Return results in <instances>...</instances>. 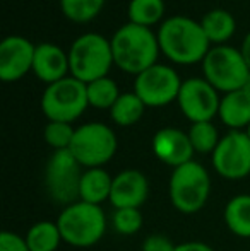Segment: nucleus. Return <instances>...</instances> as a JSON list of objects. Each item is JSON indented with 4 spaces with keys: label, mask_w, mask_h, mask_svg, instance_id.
Here are the masks:
<instances>
[{
    "label": "nucleus",
    "mask_w": 250,
    "mask_h": 251,
    "mask_svg": "<svg viewBox=\"0 0 250 251\" xmlns=\"http://www.w3.org/2000/svg\"><path fill=\"white\" fill-rule=\"evenodd\" d=\"M158 41L165 56L178 65L202 62L211 50V41L200 23L185 16H175L161 23Z\"/></svg>",
    "instance_id": "obj_1"
},
{
    "label": "nucleus",
    "mask_w": 250,
    "mask_h": 251,
    "mask_svg": "<svg viewBox=\"0 0 250 251\" xmlns=\"http://www.w3.org/2000/svg\"><path fill=\"white\" fill-rule=\"evenodd\" d=\"M110 43L115 65L134 75H139L149 67L156 65L158 55L161 51L158 34H154L151 27L137 26L132 23L117 29Z\"/></svg>",
    "instance_id": "obj_2"
},
{
    "label": "nucleus",
    "mask_w": 250,
    "mask_h": 251,
    "mask_svg": "<svg viewBox=\"0 0 250 251\" xmlns=\"http://www.w3.org/2000/svg\"><path fill=\"white\" fill-rule=\"evenodd\" d=\"M62 241L76 248H87L100 241L107 231V215L100 205L76 201L67 205L57 219Z\"/></svg>",
    "instance_id": "obj_3"
},
{
    "label": "nucleus",
    "mask_w": 250,
    "mask_h": 251,
    "mask_svg": "<svg viewBox=\"0 0 250 251\" xmlns=\"http://www.w3.org/2000/svg\"><path fill=\"white\" fill-rule=\"evenodd\" d=\"M70 75L84 84L108 77L113 62L111 43L98 33H86L72 43L69 51Z\"/></svg>",
    "instance_id": "obj_4"
},
{
    "label": "nucleus",
    "mask_w": 250,
    "mask_h": 251,
    "mask_svg": "<svg viewBox=\"0 0 250 251\" xmlns=\"http://www.w3.org/2000/svg\"><path fill=\"white\" fill-rule=\"evenodd\" d=\"M202 72L204 79L214 89L226 94L244 89L250 75V69L242 51L226 45L211 48L202 60Z\"/></svg>",
    "instance_id": "obj_5"
},
{
    "label": "nucleus",
    "mask_w": 250,
    "mask_h": 251,
    "mask_svg": "<svg viewBox=\"0 0 250 251\" xmlns=\"http://www.w3.org/2000/svg\"><path fill=\"white\" fill-rule=\"evenodd\" d=\"M211 192L209 173L200 162L190 161L173 169L170 178V200L182 214H195L206 205Z\"/></svg>",
    "instance_id": "obj_6"
},
{
    "label": "nucleus",
    "mask_w": 250,
    "mask_h": 251,
    "mask_svg": "<svg viewBox=\"0 0 250 251\" xmlns=\"http://www.w3.org/2000/svg\"><path fill=\"white\" fill-rule=\"evenodd\" d=\"M87 106V86L72 75L50 84L41 96V109L50 122L72 123Z\"/></svg>",
    "instance_id": "obj_7"
},
{
    "label": "nucleus",
    "mask_w": 250,
    "mask_h": 251,
    "mask_svg": "<svg viewBox=\"0 0 250 251\" xmlns=\"http://www.w3.org/2000/svg\"><path fill=\"white\" fill-rule=\"evenodd\" d=\"M83 166L79 164L70 149L55 151L47 162L45 186L50 199L58 205H72L79 201Z\"/></svg>",
    "instance_id": "obj_8"
},
{
    "label": "nucleus",
    "mask_w": 250,
    "mask_h": 251,
    "mask_svg": "<svg viewBox=\"0 0 250 251\" xmlns=\"http://www.w3.org/2000/svg\"><path fill=\"white\" fill-rule=\"evenodd\" d=\"M70 152L83 168H101L117 152V137L105 123H84L76 128Z\"/></svg>",
    "instance_id": "obj_9"
},
{
    "label": "nucleus",
    "mask_w": 250,
    "mask_h": 251,
    "mask_svg": "<svg viewBox=\"0 0 250 251\" xmlns=\"http://www.w3.org/2000/svg\"><path fill=\"white\" fill-rule=\"evenodd\" d=\"M182 79L177 70L168 65L149 67L147 70L136 75L134 82V93L140 98V101L151 108H161L175 100H178V94L182 89Z\"/></svg>",
    "instance_id": "obj_10"
},
{
    "label": "nucleus",
    "mask_w": 250,
    "mask_h": 251,
    "mask_svg": "<svg viewBox=\"0 0 250 251\" xmlns=\"http://www.w3.org/2000/svg\"><path fill=\"white\" fill-rule=\"evenodd\" d=\"M213 168L226 179H242L250 175V139L247 132L231 130L221 137L213 152Z\"/></svg>",
    "instance_id": "obj_11"
},
{
    "label": "nucleus",
    "mask_w": 250,
    "mask_h": 251,
    "mask_svg": "<svg viewBox=\"0 0 250 251\" xmlns=\"http://www.w3.org/2000/svg\"><path fill=\"white\" fill-rule=\"evenodd\" d=\"M177 101L184 116L192 123L211 122L220 113L221 100L218 91L206 79L199 77L184 80Z\"/></svg>",
    "instance_id": "obj_12"
},
{
    "label": "nucleus",
    "mask_w": 250,
    "mask_h": 251,
    "mask_svg": "<svg viewBox=\"0 0 250 251\" xmlns=\"http://www.w3.org/2000/svg\"><path fill=\"white\" fill-rule=\"evenodd\" d=\"M34 47L23 36H7L0 43V79L16 82L33 70Z\"/></svg>",
    "instance_id": "obj_13"
},
{
    "label": "nucleus",
    "mask_w": 250,
    "mask_h": 251,
    "mask_svg": "<svg viewBox=\"0 0 250 251\" xmlns=\"http://www.w3.org/2000/svg\"><path fill=\"white\" fill-rule=\"evenodd\" d=\"M153 152L161 162L171 166V168H178V166L192 161L195 151L190 144L189 133L167 126L154 133Z\"/></svg>",
    "instance_id": "obj_14"
},
{
    "label": "nucleus",
    "mask_w": 250,
    "mask_h": 251,
    "mask_svg": "<svg viewBox=\"0 0 250 251\" xmlns=\"http://www.w3.org/2000/svg\"><path fill=\"white\" fill-rule=\"evenodd\" d=\"M149 195L147 178L137 169H125L113 178L110 203L115 208H139Z\"/></svg>",
    "instance_id": "obj_15"
},
{
    "label": "nucleus",
    "mask_w": 250,
    "mask_h": 251,
    "mask_svg": "<svg viewBox=\"0 0 250 251\" xmlns=\"http://www.w3.org/2000/svg\"><path fill=\"white\" fill-rule=\"evenodd\" d=\"M33 72L40 80L55 84L58 80L65 79L67 72H70L69 55L60 47L52 43H41L34 50Z\"/></svg>",
    "instance_id": "obj_16"
},
{
    "label": "nucleus",
    "mask_w": 250,
    "mask_h": 251,
    "mask_svg": "<svg viewBox=\"0 0 250 251\" xmlns=\"http://www.w3.org/2000/svg\"><path fill=\"white\" fill-rule=\"evenodd\" d=\"M220 118L231 130H242L250 125V94L245 89L228 93L221 98Z\"/></svg>",
    "instance_id": "obj_17"
},
{
    "label": "nucleus",
    "mask_w": 250,
    "mask_h": 251,
    "mask_svg": "<svg viewBox=\"0 0 250 251\" xmlns=\"http://www.w3.org/2000/svg\"><path fill=\"white\" fill-rule=\"evenodd\" d=\"M111 185H113V178L103 168L86 169L83 173V178H81L79 200L100 205L101 201L110 200Z\"/></svg>",
    "instance_id": "obj_18"
},
{
    "label": "nucleus",
    "mask_w": 250,
    "mask_h": 251,
    "mask_svg": "<svg viewBox=\"0 0 250 251\" xmlns=\"http://www.w3.org/2000/svg\"><path fill=\"white\" fill-rule=\"evenodd\" d=\"M204 33H206L207 40L214 45H223L230 40L235 34L237 29V21L228 10L224 9H213L202 17L200 21Z\"/></svg>",
    "instance_id": "obj_19"
},
{
    "label": "nucleus",
    "mask_w": 250,
    "mask_h": 251,
    "mask_svg": "<svg viewBox=\"0 0 250 251\" xmlns=\"http://www.w3.org/2000/svg\"><path fill=\"white\" fill-rule=\"evenodd\" d=\"M224 222L238 238H250V195L233 197L224 207Z\"/></svg>",
    "instance_id": "obj_20"
},
{
    "label": "nucleus",
    "mask_w": 250,
    "mask_h": 251,
    "mask_svg": "<svg viewBox=\"0 0 250 251\" xmlns=\"http://www.w3.org/2000/svg\"><path fill=\"white\" fill-rule=\"evenodd\" d=\"M29 246V251H57L62 243V234L57 222L41 221L31 226L24 236Z\"/></svg>",
    "instance_id": "obj_21"
},
{
    "label": "nucleus",
    "mask_w": 250,
    "mask_h": 251,
    "mask_svg": "<svg viewBox=\"0 0 250 251\" xmlns=\"http://www.w3.org/2000/svg\"><path fill=\"white\" fill-rule=\"evenodd\" d=\"M146 104L136 93H124L110 109L111 120L120 126H132L142 118Z\"/></svg>",
    "instance_id": "obj_22"
},
{
    "label": "nucleus",
    "mask_w": 250,
    "mask_h": 251,
    "mask_svg": "<svg viewBox=\"0 0 250 251\" xmlns=\"http://www.w3.org/2000/svg\"><path fill=\"white\" fill-rule=\"evenodd\" d=\"M163 16V0H130L129 3V21L137 26L151 27L160 23Z\"/></svg>",
    "instance_id": "obj_23"
},
{
    "label": "nucleus",
    "mask_w": 250,
    "mask_h": 251,
    "mask_svg": "<svg viewBox=\"0 0 250 251\" xmlns=\"http://www.w3.org/2000/svg\"><path fill=\"white\" fill-rule=\"evenodd\" d=\"M87 86V101L89 106L98 109H111V106L120 98V91L113 79L103 77L94 82L86 84Z\"/></svg>",
    "instance_id": "obj_24"
},
{
    "label": "nucleus",
    "mask_w": 250,
    "mask_h": 251,
    "mask_svg": "<svg viewBox=\"0 0 250 251\" xmlns=\"http://www.w3.org/2000/svg\"><path fill=\"white\" fill-rule=\"evenodd\" d=\"M105 0H60L62 14L77 24L89 23L101 12Z\"/></svg>",
    "instance_id": "obj_25"
},
{
    "label": "nucleus",
    "mask_w": 250,
    "mask_h": 251,
    "mask_svg": "<svg viewBox=\"0 0 250 251\" xmlns=\"http://www.w3.org/2000/svg\"><path fill=\"white\" fill-rule=\"evenodd\" d=\"M187 133L194 151L199 152V154H213L221 140L218 128L211 122L192 123Z\"/></svg>",
    "instance_id": "obj_26"
},
{
    "label": "nucleus",
    "mask_w": 250,
    "mask_h": 251,
    "mask_svg": "<svg viewBox=\"0 0 250 251\" xmlns=\"http://www.w3.org/2000/svg\"><path fill=\"white\" fill-rule=\"evenodd\" d=\"M113 229L122 236H132L142 227V214L139 208H117L111 217Z\"/></svg>",
    "instance_id": "obj_27"
},
{
    "label": "nucleus",
    "mask_w": 250,
    "mask_h": 251,
    "mask_svg": "<svg viewBox=\"0 0 250 251\" xmlns=\"http://www.w3.org/2000/svg\"><path fill=\"white\" fill-rule=\"evenodd\" d=\"M74 133H76V130L72 128L70 123L48 122V125L45 126V140L55 151L70 149V144L74 140Z\"/></svg>",
    "instance_id": "obj_28"
},
{
    "label": "nucleus",
    "mask_w": 250,
    "mask_h": 251,
    "mask_svg": "<svg viewBox=\"0 0 250 251\" xmlns=\"http://www.w3.org/2000/svg\"><path fill=\"white\" fill-rule=\"evenodd\" d=\"M0 251H29L26 238L16 232L3 231L0 234Z\"/></svg>",
    "instance_id": "obj_29"
},
{
    "label": "nucleus",
    "mask_w": 250,
    "mask_h": 251,
    "mask_svg": "<svg viewBox=\"0 0 250 251\" xmlns=\"http://www.w3.org/2000/svg\"><path fill=\"white\" fill-rule=\"evenodd\" d=\"M142 251H175V245L163 234H151L144 239Z\"/></svg>",
    "instance_id": "obj_30"
},
{
    "label": "nucleus",
    "mask_w": 250,
    "mask_h": 251,
    "mask_svg": "<svg viewBox=\"0 0 250 251\" xmlns=\"http://www.w3.org/2000/svg\"><path fill=\"white\" fill-rule=\"evenodd\" d=\"M175 251H214L209 245L200 241H189L175 246Z\"/></svg>",
    "instance_id": "obj_31"
},
{
    "label": "nucleus",
    "mask_w": 250,
    "mask_h": 251,
    "mask_svg": "<svg viewBox=\"0 0 250 251\" xmlns=\"http://www.w3.org/2000/svg\"><path fill=\"white\" fill-rule=\"evenodd\" d=\"M240 51H242V55H244L245 62H247V67L250 69V33L247 34V36H245L244 43H242Z\"/></svg>",
    "instance_id": "obj_32"
},
{
    "label": "nucleus",
    "mask_w": 250,
    "mask_h": 251,
    "mask_svg": "<svg viewBox=\"0 0 250 251\" xmlns=\"http://www.w3.org/2000/svg\"><path fill=\"white\" fill-rule=\"evenodd\" d=\"M244 89L247 91V93L250 94V75H249V79H247V82H245V86H244Z\"/></svg>",
    "instance_id": "obj_33"
},
{
    "label": "nucleus",
    "mask_w": 250,
    "mask_h": 251,
    "mask_svg": "<svg viewBox=\"0 0 250 251\" xmlns=\"http://www.w3.org/2000/svg\"><path fill=\"white\" fill-rule=\"evenodd\" d=\"M247 135H249V139H250V125L247 126Z\"/></svg>",
    "instance_id": "obj_34"
}]
</instances>
